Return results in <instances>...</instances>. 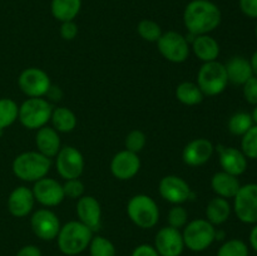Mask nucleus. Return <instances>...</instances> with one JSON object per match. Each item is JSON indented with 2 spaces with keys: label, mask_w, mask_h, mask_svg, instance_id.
I'll use <instances>...</instances> for the list:
<instances>
[{
  "label": "nucleus",
  "mask_w": 257,
  "mask_h": 256,
  "mask_svg": "<svg viewBox=\"0 0 257 256\" xmlns=\"http://www.w3.org/2000/svg\"><path fill=\"white\" fill-rule=\"evenodd\" d=\"M255 34H256V38H257V24H256V29H255Z\"/></svg>",
  "instance_id": "nucleus-48"
},
{
  "label": "nucleus",
  "mask_w": 257,
  "mask_h": 256,
  "mask_svg": "<svg viewBox=\"0 0 257 256\" xmlns=\"http://www.w3.org/2000/svg\"><path fill=\"white\" fill-rule=\"evenodd\" d=\"M137 32L140 34V37L142 38L146 42H156L160 39L161 35H162V29L158 25V23L153 22V20H141L137 25Z\"/></svg>",
  "instance_id": "nucleus-32"
},
{
  "label": "nucleus",
  "mask_w": 257,
  "mask_h": 256,
  "mask_svg": "<svg viewBox=\"0 0 257 256\" xmlns=\"http://www.w3.org/2000/svg\"><path fill=\"white\" fill-rule=\"evenodd\" d=\"M228 82L235 85H243L253 77L250 60L243 57H232L225 64Z\"/></svg>",
  "instance_id": "nucleus-23"
},
{
  "label": "nucleus",
  "mask_w": 257,
  "mask_h": 256,
  "mask_svg": "<svg viewBox=\"0 0 257 256\" xmlns=\"http://www.w3.org/2000/svg\"><path fill=\"white\" fill-rule=\"evenodd\" d=\"M35 198L33 191L25 186L15 187L8 197V210L14 217H25L34 208Z\"/></svg>",
  "instance_id": "nucleus-20"
},
{
  "label": "nucleus",
  "mask_w": 257,
  "mask_h": 256,
  "mask_svg": "<svg viewBox=\"0 0 257 256\" xmlns=\"http://www.w3.org/2000/svg\"><path fill=\"white\" fill-rule=\"evenodd\" d=\"M187 220H188V213L185 208L182 207L181 205H175L170 210L167 216V221H168V226L173 228H177L180 230L181 227H185L187 225Z\"/></svg>",
  "instance_id": "nucleus-36"
},
{
  "label": "nucleus",
  "mask_w": 257,
  "mask_h": 256,
  "mask_svg": "<svg viewBox=\"0 0 257 256\" xmlns=\"http://www.w3.org/2000/svg\"><path fill=\"white\" fill-rule=\"evenodd\" d=\"M3 133H4V131L0 130V137H2V136H3Z\"/></svg>",
  "instance_id": "nucleus-47"
},
{
  "label": "nucleus",
  "mask_w": 257,
  "mask_h": 256,
  "mask_svg": "<svg viewBox=\"0 0 257 256\" xmlns=\"http://www.w3.org/2000/svg\"><path fill=\"white\" fill-rule=\"evenodd\" d=\"M217 256H248V247L242 240L232 238L221 245Z\"/></svg>",
  "instance_id": "nucleus-33"
},
{
  "label": "nucleus",
  "mask_w": 257,
  "mask_h": 256,
  "mask_svg": "<svg viewBox=\"0 0 257 256\" xmlns=\"http://www.w3.org/2000/svg\"><path fill=\"white\" fill-rule=\"evenodd\" d=\"M141 168V160L137 153L131 151H120L110 162V172L115 178L120 181H127L135 177Z\"/></svg>",
  "instance_id": "nucleus-16"
},
{
  "label": "nucleus",
  "mask_w": 257,
  "mask_h": 256,
  "mask_svg": "<svg viewBox=\"0 0 257 256\" xmlns=\"http://www.w3.org/2000/svg\"><path fill=\"white\" fill-rule=\"evenodd\" d=\"M228 84L225 64L213 60L203 63L197 73V85L205 95H218L226 89Z\"/></svg>",
  "instance_id": "nucleus-6"
},
{
  "label": "nucleus",
  "mask_w": 257,
  "mask_h": 256,
  "mask_svg": "<svg viewBox=\"0 0 257 256\" xmlns=\"http://www.w3.org/2000/svg\"><path fill=\"white\" fill-rule=\"evenodd\" d=\"M250 63H251V68H252L253 75H255V77H257V50H256L255 53H253L252 57H251Z\"/></svg>",
  "instance_id": "nucleus-45"
},
{
  "label": "nucleus",
  "mask_w": 257,
  "mask_h": 256,
  "mask_svg": "<svg viewBox=\"0 0 257 256\" xmlns=\"http://www.w3.org/2000/svg\"><path fill=\"white\" fill-rule=\"evenodd\" d=\"M192 50L196 57L203 63L213 62L220 54V45L215 38L208 34L196 35L192 42Z\"/></svg>",
  "instance_id": "nucleus-24"
},
{
  "label": "nucleus",
  "mask_w": 257,
  "mask_h": 256,
  "mask_svg": "<svg viewBox=\"0 0 257 256\" xmlns=\"http://www.w3.org/2000/svg\"><path fill=\"white\" fill-rule=\"evenodd\" d=\"M222 14L217 5L211 0H192L183 12V23L192 35L210 34L218 28Z\"/></svg>",
  "instance_id": "nucleus-1"
},
{
  "label": "nucleus",
  "mask_w": 257,
  "mask_h": 256,
  "mask_svg": "<svg viewBox=\"0 0 257 256\" xmlns=\"http://www.w3.org/2000/svg\"><path fill=\"white\" fill-rule=\"evenodd\" d=\"M17 256H42V251L38 246L27 245L23 246L17 252Z\"/></svg>",
  "instance_id": "nucleus-42"
},
{
  "label": "nucleus",
  "mask_w": 257,
  "mask_h": 256,
  "mask_svg": "<svg viewBox=\"0 0 257 256\" xmlns=\"http://www.w3.org/2000/svg\"><path fill=\"white\" fill-rule=\"evenodd\" d=\"M233 211L243 223H257V183L241 186L233 197Z\"/></svg>",
  "instance_id": "nucleus-9"
},
{
  "label": "nucleus",
  "mask_w": 257,
  "mask_h": 256,
  "mask_svg": "<svg viewBox=\"0 0 257 256\" xmlns=\"http://www.w3.org/2000/svg\"><path fill=\"white\" fill-rule=\"evenodd\" d=\"M213 147L212 142L206 138H196L186 145L182 152L183 162L191 167H198L205 165L212 157Z\"/></svg>",
  "instance_id": "nucleus-17"
},
{
  "label": "nucleus",
  "mask_w": 257,
  "mask_h": 256,
  "mask_svg": "<svg viewBox=\"0 0 257 256\" xmlns=\"http://www.w3.org/2000/svg\"><path fill=\"white\" fill-rule=\"evenodd\" d=\"M250 243L253 250L257 252V223H255V226H253L250 232Z\"/></svg>",
  "instance_id": "nucleus-44"
},
{
  "label": "nucleus",
  "mask_w": 257,
  "mask_h": 256,
  "mask_svg": "<svg viewBox=\"0 0 257 256\" xmlns=\"http://www.w3.org/2000/svg\"><path fill=\"white\" fill-rule=\"evenodd\" d=\"M93 233L94 232L80 221H69L60 227L57 236L58 247L67 256L79 255L88 248Z\"/></svg>",
  "instance_id": "nucleus-2"
},
{
  "label": "nucleus",
  "mask_w": 257,
  "mask_h": 256,
  "mask_svg": "<svg viewBox=\"0 0 257 256\" xmlns=\"http://www.w3.org/2000/svg\"><path fill=\"white\" fill-rule=\"evenodd\" d=\"M32 191L35 201L45 207H54L60 205L65 198L63 185H60L54 178H40L34 182Z\"/></svg>",
  "instance_id": "nucleus-13"
},
{
  "label": "nucleus",
  "mask_w": 257,
  "mask_h": 256,
  "mask_svg": "<svg viewBox=\"0 0 257 256\" xmlns=\"http://www.w3.org/2000/svg\"><path fill=\"white\" fill-rule=\"evenodd\" d=\"M78 35V25L74 20L72 22H64L60 25V37L64 40H73Z\"/></svg>",
  "instance_id": "nucleus-39"
},
{
  "label": "nucleus",
  "mask_w": 257,
  "mask_h": 256,
  "mask_svg": "<svg viewBox=\"0 0 257 256\" xmlns=\"http://www.w3.org/2000/svg\"><path fill=\"white\" fill-rule=\"evenodd\" d=\"M52 167V160L37 151H28L18 155L12 165L13 173L25 182H37L47 177Z\"/></svg>",
  "instance_id": "nucleus-3"
},
{
  "label": "nucleus",
  "mask_w": 257,
  "mask_h": 256,
  "mask_svg": "<svg viewBox=\"0 0 257 256\" xmlns=\"http://www.w3.org/2000/svg\"><path fill=\"white\" fill-rule=\"evenodd\" d=\"M88 247L90 256H115L114 245L103 236H93Z\"/></svg>",
  "instance_id": "nucleus-31"
},
{
  "label": "nucleus",
  "mask_w": 257,
  "mask_h": 256,
  "mask_svg": "<svg viewBox=\"0 0 257 256\" xmlns=\"http://www.w3.org/2000/svg\"><path fill=\"white\" fill-rule=\"evenodd\" d=\"M146 142H147V137L145 133L140 130H133L128 133L124 140L125 150L138 155L145 148Z\"/></svg>",
  "instance_id": "nucleus-35"
},
{
  "label": "nucleus",
  "mask_w": 257,
  "mask_h": 256,
  "mask_svg": "<svg viewBox=\"0 0 257 256\" xmlns=\"http://www.w3.org/2000/svg\"><path fill=\"white\" fill-rule=\"evenodd\" d=\"M128 217L141 228H152L160 220V210L152 197L147 195H136L128 201Z\"/></svg>",
  "instance_id": "nucleus-4"
},
{
  "label": "nucleus",
  "mask_w": 257,
  "mask_h": 256,
  "mask_svg": "<svg viewBox=\"0 0 257 256\" xmlns=\"http://www.w3.org/2000/svg\"><path fill=\"white\" fill-rule=\"evenodd\" d=\"M182 237L185 247L200 252L210 247L216 240V228L206 218H196L185 226Z\"/></svg>",
  "instance_id": "nucleus-7"
},
{
  "label": "nucleus",
  "mask_w": 257,
  "mask_h": 256,
  "mask_svg": "<svg viewBox=\"0 0 257 256\" xmlns=\"http://www.w3.org/2000/svg\"><path fill=\"white\" fill-rule=\"evenodd\" d=\"M241 151L251 160H257V124H253L241 140Z\"/></svg>",
  "instance_id": "nucleus-34"
},
{
  "label": "nucleus",
  "mask_w": 257,
  "mask_h": 256,
  "mask_svg": "<svg viewBox=\"0 0 257 256\" xmlns=\"http://www.w3.org/2000/svg\"><path fill=\"white\" fill-rule=\"evenodd\" d=\"M53 107L44 98H28L19 105L18 119L28 130H39L48 124Z\"/></svg>",
  "instance_id": "nucleus-5"
},
{
  "label": "nucleus",
  "mask_w": 257,
  "mask_h": 256,
  "mask_svg": "<svg viewBox=\"0 0 257 256\" xmlns=\"http://www.w3.org/2000/svg\"><path fill=\"white\" fill-rule=\"evenodd\" d=\"M238 5L246 17L257 19V0H238Z\"/></svg>",
  "instance_id": "nucleus-40"
},
{
  "label": "nucleus",
  "mask_w": 257,
  "mask_h": 256,
  "mask_svg": "<svg viewBox=\"0 0 257 256\" xmlns=\"http://www.w3.org/2000/svg\"><path fill=\"white\" fill-rule=\"evenodd\" d=\"M50 122L58 133H69L77 127V117L67 107L53 108Z\"/></svg>",
  "instance_id": "nucleus-27"
},
{
  "label": "nucleus",
  "mask_w": 257,
  "mask_h": 256,
  "mask_svg": "<svg viewBox=\"0 0 257 256\" xmlns=\"http://www.w3.org/2000/svg\"><path fill=\"white\" fill-rule=\"evenodd\" d=\"M30 226L35 236L44 241H52L57 238L62 227L58 216L48 208H40L35 211L30 218Z\"/></svg>",
  "instance_id": "nucleus-12"
},
{
  "label": "nucleus",
  "mask_w": 257,
  "mask_h": 256,
  "mask_svg": "<svg viewBox=\"0 0 257 256\" xmlns=\"http://www.w3.org/2000/svg\"><path fill=\"white\" fill-rule=\"evenodd\" d=\"M55 167L60 177L65 181L79 178L84 170V158L75 147L65 146L55 156Z\"/></svg>",
  "instance_id": "nucleus-11"
},
{
  "label": "nucleus",
  "mask_w": 257,
  "mask_h": 256,
  "mask_svg": "<svg viewBox=\"0 0 257 256\" xmlns=\"http://www.w3.org/2000/svg\"><path fill=\"white\" fill-rule=\"evenodd\" d=\"M203 97H205V94H203L202 90L200 89L197 83L182 82L181 84L177 85V88H176V98H177L182 104H200L203 100Z\"/></svg>",
  "instance_id": "nucleus-28"
},
{
  "label": "nucleus",
  "mask_w": 257,
  "mask_h": 256,
  "mask_svg": "<svg viewBox=\"0 0 257 256\" xmlns=\"http://www.w3.org/2000/svg\"><path fill=\"white\" fill-rule=\"evenodd\" d=\"M216 150L218 152V160H220L222 171L236 177L245 173L247 168V157L243 155L242 151L235 147H226L222 145H218Z\"/></svg>",
  "instance_id": "nucleus-19"
},
{
  "label": "nucleus",
  "mask_w": 257,
  "mask_h": 256,
  "mask_svg": "<svg viewBox=\"0 0 257 256\" xmlns=\"http://www.w3.org/2000/svg\"><path fill=\"white\" fill-rule=\"evenodd\" d=\"M157 47L161 54L172 63H183L187 60L190 55V43L186 37L177 32L162 33L160 39L157 40Z\"/></svg>",
  "instance_id": "nucleus-8"
},
{
  "label": "nucleus",
  "mask_w": 257,
  "mask_h": 256,
  "mask_svg": "<svg viewBox=\"0 0 257 256\" xmlns=\"http://www.w3.org/2000/svg\"><path fill=\"white\" fill-rule=\"evenodd\" d=\"M35 145H37L38 152L50 160L55 157L62 148L60 147L59 133L53 127H48V125L38 130L37 135H35Z\"/></svg>",
  "instance_id": "nucleus-21"
},
{
  "label": "nucleus",
  "mask_w": 257,
  "mask_h": 256,
  "mask_svg": "<svg viewBox=\"0 0 257 256\" xmlns=\"http://www.w3.org/2000/svg\"><path fill=\"white\" fill-rule=\"evenodd\" d=\"M77 215L80 222L95 232L102 225V208L97 198L93 196H82L78 198Z\"/></svg>",
  "instance_id": "nucleus-18"
},
{
  "label": "nucleus",
  "mask_w": 257,
  "mask_h": 256,
  "mask_svg": "<svg viewBox=\"0 0 257 256\" xmlns=\"http://www.w3.org/2000/svg\"><path fill=\"white\" fill-rule=\"evenodd\" d=\"M231 215V205L227 198L215 197L208 202L206 207V220L215 225H222Z\"/></svg>",
  "instance_id": "nucleus-26"
},
{
  "label": "nucleus",
  "mask_w": 257,
  "mask_h": 256,
  "mask_svg": "<svg viewBox=\"0 0 257 256\" xmlns=\"http://www.w3.org/2000/svg\"><path fill=\"white\" fill-rule=\"evenodd\" d=\"M82 9V0H52L50 12L59 22H72Z\"/></svg>",
  "instance_id": "nucleus-25"
},
{
  "label": "nucleus",
  "mask_w": 257,
  "mask_h": 256,
  "mask_svg": "<svg viewBox=\"0 0 257 256\" xmlns=\"http://www.w3.org/2000/svg\"><path fill=\"white\" fill-rule=\"evenodd\" d=\"M132 256H160V255H158V252L156 251L155 246L143 243V245L137 246V247L133 250Z\"/></svg>",
  "instance_id": "nucleus-41"
},
{
  "label": "nucleus",
  "mask_w": 257,
  "mask_h": 256,
  "mask_svg": "<svg viewBox=\"0 0 257 256\" xmlns=\"http://www.w3.org/2000/svg\"><path fill=\"white\" fill-rule=\"evenodd\" d=\"M19 114V105L10 98H0V130L10 127Z\"/></svg>",
  "instance_id": "nucleus-29"
},
{
  "label": "nucleus",
  "mask_w": 257,
  "mask_h": 256,
  "mask_svg": "<svg viewBox=\"0 0 257 256\" xmlns=\"http://www.w3.org/2000/svg\"><path fill=\"white\" fill-rule=\"evenodd\" d=\"M47 95L53 100H60L63 97V92L60 90L59 87H53L52 85V87H50V89L48 90Z\"/></svg>",
  "instance_id": "nucleus-43"
},
{
  "label": "nucleus",
  "mask_w": 257,
  "mask_h": 256,
  "mask_svg": "<svg viewBox=\"0 0 257 256\" xmlns=\"http://www.w3.org/2000/svg\"><path fill=\"white\" fill-rule=\"evenodd\" d=\"M251 117H252L253 123L257 124V104L255 105V108H253V112H252V114H251Z\"/></svg>",
  "instance_id": "nucleus-46"
},
{
  "label": "nucleus",
  "mask_w": 257,
  "mask_h": 256,
  "mask_svg": "<svg viewBox=\"0 0 257 256\" xmlns=\"http://www.w3.org/2000/svg\"><path fill=\"white\" fill-rule=\"evenodd\" d=\"M158 190H160V195L162 196V198L173 205H181L192 197L190 185L183 178L175 175L163 177L161 180Z\"/></svg>",
  "instance_id": "nucleus-14"
},
{
  "label": "nucleus",
  "mask_w": 257,
  "mask_h": 256,
  "mask_svg": "<svg viewBox=\"0 0 257 256\" xmlns=\"http://www.w3.org/2000/svg\"><path fill=\"white\" fill-rule=\"evenodd\" d=\"M211 187L218 197L233 198L241 187V183L236 176L225 171L216 172L211 178Z\"/></svg>",
  "instance_id": "nucleus-22"
},
{
  "label": "nucleus",
  "mask_w": 257,
  "mask_h": 256,
  "mask_svg": "<svg viewBox=\"0 0 257 256\" xmlns=\"http://www.w3.org/2000/svg\"><path fill=\"white\" fill-rule=\"evenodd\" d=\"M243 87V97L250 104H257V77H251Z\"/></svg>",
  "instance_id": "nucleus-38"
},
{
  "label": "nucleus",
  "mask_w": 257,
  "mask_h": 256,
  "mask_svg": "<svg viewBox=\"0 0 257 256\" xmlns=\"http://www.w3.org/2000/svg\"><path fill=\"white\" fill-rule=\"evenodd\" d=\"M63 191H64L65 197L69 198H80L84 193V185L79 178H73V180H67L63 185Z\"/></svg>",
  "instance_id": "nucleus-37"
},
{
  "label": "nucleus",
  "mask_w": 257,
  "mask_h": 256,
  "mask_svg": "<svg viewBox=\"0 0 257 256\" xmlns=\"http://www.w3.org/2000/svg\"><path fill=\"white\" fill-rule=\"evenodd\" d=\"M252 125V117L245 112L235 113L228 120V131L235 136H243Z\"/></svg>",
  "instance_id": "nucleus-30"
},
{
  "label": "nucleus",
  "mask_w": 257,
  "mask_h": 256,
  "mask_svg": "<svg viewBox=\"0 0 257 256\" xmlns=\"http://www.w3.org/2000/svg\"><path fill=\"white\" fill-rule=\"evenodd\" d=\"M155 248L160 256H180L185 248L182 232L171 226L162 227L155 237Z\"/></svg>",
  "instance_id": "nucleus-15"
},
{
  "label": "nucleus",
  "mask_w": 257,
  "mask_h": 256,
  "mask_svg": "<svg viewBox=\"0 0 257 256\" xmlns=\"http://www.w3.org/2000/svg\"><path fill=\"white\" fill-rule=\"evenodd\" d=\"M20 90L29 98H42L47 95L52 87V82L47 73L39 68H27L18 78Z\"/></svg>",
  "instance_id": "nucleus-10"
}]
</instances>
